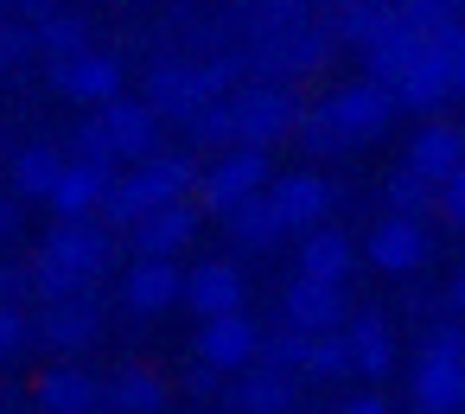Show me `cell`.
I'll use <instances>...</instances> for the list:
<instances>
[{
    "label": "cell",
    "mask_w": 465,
    "mask_h": 414,
    "mask_svg": "<svg viewBox=\"0 0 465 414\" xmlns=\"http://www.w3.org/2000/svg\"><path fill=\"white\" fill-rule=\"evenodd\" d=\"M230 103V128H236V147H255V153H268L281 134H293V122H300V103H293V90L287 84H236V96H223Z\"/></svg>",
    "instance_id": "1"
},
{
    "label": "cell",
    "mask_w": 465,
    "mask_h": 414,
    "mask_svg": "<svg viewBox=\"0 0 465 414\" xmlns=\"http://www.w3.org/2000/svg\"><path fill=\"white\" fill-rule=\"evenodd\" d=\"M268 185V153H255V147H223L217 153V166L211 172H198V211H236L242 198H255Z\"/></svg>",
    "instance_id": "2"
},
{
    "label": "cell",
    "mask_w": 465,
    "mask_h": 414,
    "mask_svg": "<svg viewBox=\"0 0 465 414\" xmlns=\"http://www.w3.org/2000/svg\"><path fill=\"white\" fill-rule=\"evenodd\" d=\"M325 115H331V128H338V141L344 147H357V141H376L382 128H389V115H395V103H389V90L382 84H344L338 96H325Z\"/></svg>",
    "instance_id": "3"
},
{
    "label": "cell",
    "mask_w": 465,
    "mask_h": 414,
    "mask_svg": "<svg viewBox=\"0 0 465 414\" xmlns=\"http://www.w3.org/2000/svg\"><path fill=\"white\" fill-rule=\"evenodd\" d=\"M45 255H52V261H64V268L90 287V281L115 261V236H109L96 217H71V223H58V230L45 236Z\"/></svg>",
    "instance_id": "4"
},
{
    "label": "cell",
    "mask_w": 465,
    "mask_h": 414,
    "mask_svg": "<svg viewBox=\"0 0 465 414\" xmlns=\"http://www.w3.org/2000/svg\"><path fill=\"white\" fill-rule=\"evenodd\" d=\"M26 325L52 350H84V344L103 338V306H96V293H77V300H58V306H39V319H26Z\"/></svg>",
    "instance_id": "5"
},
{
    "label": "cell",
    "mask_w": 465,
    "mask_h": 414,
    "mask_svg": "<svg viewBox=\"0 0 465 414\" xmlns=\"http://www.w3.org/2000/svg\"><path fill=\"white\" fill-rule=\"evenodd\" d=\"M96 128H103V141H109V153L115 160H153V134H160V122L147 115V103L141 96H115V103H103V115H96Z\"/></svg>",
    "instance_id": "6"
},
{
    "label": "cell",
    "mask_w": 465,
    "mask_h": 414,
    "mask_svg": "<svg viewBox=\"0 0 465 414\" xmlns=\"http://www.w3.org/2000/svg\"><path fill=\"white\" fill-rule=\"evenodd\" d=\"M262 198L274 204L281 230H319L325 211H331V185H325L319 172H287V179H274Z\"/></svg>",
    "instance_id": "7"
},
{
    "label": "cell",
    "mask_w": 465,
    "mask_h": 414,
    "mask_svg": "<svg viewBox=\"0 0 465 414\" xmlns=\"http://www.w3.org/2000/svg\"><path fill=\"white\" fill-rule=\"evenodd\" d=\"M192 236H198V204H192V198H185V204H160V211H147V217L128 230V242L141 249V261H173Z\"/></svg>",
    "instance_id": "8"
},
{
    "label": "cell",
    "mask_w": 465,
    "mask_h": 414,
    "mask_svg": "<svg viewBox=\"0 0 465 414\" xmlns=\"http://www.w3.org/2000/svg\"><path fill=\"white\" fill-rule=\"evenodd\" d=\"M179 300H185L198 319L242 312V268H236V261H198V268L179 281Z\"/></svg>",
    "instance_id": "9"
},
{
    "label": "cell",
    "mask_w": 465,
    "mask_h": 414,
    "mask_svg": "<svg viewBox=\"0 0 465 414\" xmlns=\"http://www.w3.org/2000/svg\"><path fill=\"white\" fill-rule=\"evenodd\" d=\"M255 325L242 319V312H223V319H198V363L204 370H249L255 363Z\"/></svg>",
    "instance_id": "10"
},
{
    "label": "cell",
    "mask_w": 465,
    "mask_h": 414,
    "mask_svg": "<svg viewBox=\"0 0 465 414\" xmlns=\"http://www.w3.org/2000/svg\"><path fill=\"white\" fill-rule=\"evenodd\" d=\"M52 90L58 96H71V103H115L122 96V64L109 58V52H84V58H71V64H52Z\"/></svg>",
    "instance_id": "11"
},
{
    "label": "cell",
    "mask_w": 465,
    "mask_h": 414,
    "mask_svg": "<svg viewBox=\"0 0 465 414\" xmlns=\"http://www.w3.org/2000/svg\"><path fill=\"white\" fill-rule=\"evenodd\" d=\"M128 185H134V198H141L147 211L185 204V198L198 192V166H192L185 153H153V160H141V166L128 172Z\"/></svg>",
    "instance_id": "12"
},
{
    "label": "cell",
    "mask_w": 465,
    "mask_h": 414,
    "mask_svg": "<svg viewBox=\"0 0 465 414\" xmlns=\"http://www.w3.org/2000/svg\"><path fill=\"white\" fill-rule=\"evenodd\" d=\"M338 338H344V357H351V370H363V376H389V363H395V331H389V319H382L376 306H363V312H344Z\"/></svg>",
    "instance_id": "13"
},
{
    "label": "cell",
    "mask_w": 465,
    "mask_h": 414,
    "mask_svg": "<svg viewBox=\"0 0 465 414\" xmlns=\"http://www.w3.org/2000/svg\"><path fill=\"white\" fill-rule=\"evenodd\" d=\"M141 103H147V115H153V122H160V115H166V122H192V115L204 109V96H198V71H192V64H179V58L153 64V71H147V96H141Z\"/></svg>",
    "instance_id": "14"
},
{
    "label": "cell",
    "mask_w": 465,
    "mask_h": 414,
    "mask_svg": "<svg viewBox=\"0 0 465 414\" xmlns=\"http://www.w3.org/2000/svg\"><path fill=\"white\" fill-rule=\"evenodd\" d=\"M281 312H287V325H293V331L325 338V331H338V325H344V293L293 274V281H287V293H281Z\"/></svg>",
    "instance_id": "15"
},
{
    "label": "cell",
    "mask_w": 465,
    "mask_h": 414,
    "mask_svg": "<svg viewBox=\"0 0 465 414\" xmlns=\"http://www.w3.org/2000/svg\"><path fill=\"white\" fill-rule=\"evenodd\" d=\"M459 166H465V128L433 122V128L414 134V147H408V172H420L427 185H446Z\"/></svg>",
    "instance_id": "16"
},
{
    "label": "cell",
    "mask_w": 465,
    "mask_h": 414,
    "mask_svg": "<svg viewBox=\"0 0 465 414\" xmlns=\"http://www.w3.org/2000/svg\"><path fill=\"white\" fill-rule=\"evenodd\" d=\"M414 408L420 414H465V363L420 357L414 363Z\"/></svg>",
    "instance_id": "17"
},
{
    "label": "cell",
    "mask_w": 465,
    "mask_h": 414,
    "mask_svg": "<svg viewBox=\"0 0 465 414\" xmlns=\"http://www.w3.org/2000/svg\"><path fill=\"white\" fill-rule=\"evenodd\" d=\"M427 230L420 223H408V217H382L376 230H370V261L376 268H389V274H408V268H420L427 261Z\"/></svg>",
    "instance_id": "18"
},
{
    "label": "cell",
    "mask_w": 465,
    "mask_h": 414,
    "mask_svg": "<svg viewBox=\"0 0 465 414\" xmlns=\"http://www.w3.org/2000/svg\"><path fill=\"white\" fill-rule=\"evenodd\" d=\"M39 408L45 414H90V408H103V382L77 363H52L39 376Z\"/></svg>",
    "instance_id": "19"
},
{
    "label": "cell",
    "mask_w": 465,
    "mask_h": 414,
    "mask_svg": "<svg viewBox=\"0 0 465 414\" xmlns=\"http://www.w3.org/2000/svg\"><path fill=\"white\" fill-rule=\"evenodd\" d=\"M344 274H351V236H344V230H331V223L306 230V236H300V281L338 287Z\"/></svg>",
    "instance_id": "20"
},
{
    "label": "cell",
    "mask_w": 465,
    "mask_h": 414,
    "mask_svg": "<svg viewBox=\"0 0 465 414\" xmlns=\"http://www.w3.org/2000/svg\"><path fill=\"white\" fill-rule=\"evenodd\" d=\"M179 268L173 261H134L128 274H122V300L134 306V312H166L173 300H179Z\"/></svg>",
    "instance_id": "21"
},
{
    "label": "cell",
    "mask_w": 465,
    "mask_h": 414,
    "mask_svg": "<svg viewBox=\"0 0 465 414\" xmlns=\"http://www.w3.org/2000/svg\"><path fill=\"white\" fill-rule=\"evenodd\" d=\"M109 179H115V172H96V166H77V160H64V179H58V192H52V211H58V223H71V217H90V211L103 204Z\"/></svg>",
    "instance_id": "22"
},
{
    "label": "cell",
    "mask_w": 465,
    "mask_h": 414,
    "mask_svg": "<svg viewBox=\"0 0 465 414\" xmlns=\"http://www.w3.org/2000/svg\"><path fill=\"white\" fill-rule=\"evenodd\" d=\"M230 401H236L242 414H287V408H293V376L249 363V370H242V382L230 389Z\"/></svg>",
    "instance_id": "23"
},
{
    "label": "cell",
    "mask_w": 465,
    "mask_h": 414,
    "mask_svg": "<svg viewBox=\"0 0 465 414\" xmlns=\"http://www.w3.org/2000/svg\"><path fill=\"white\" fill-rule=\"evenodd\" d=\"M26 33H33V52H45L52 64H71V58L90 52V26L77 14H39Z\"/></svg>",
    "instance_id": "24"
},
{
    "label": "cell",
    "mask_w": 465,
    "mask_h": 414,
    "mask_svg": "<svg viewBox=\"0 0 465 414\" xmlns=\"http://www.w3.org/2000/svg\"><path fill=\"white\" fill-rule=\"evenodd\" d=\"M103 401L115 414H160L166 408V382L153 370H115V382L103 389Z\"/></svg>",
    "instance_id": "25"
},
{
    "label": "cell",
    "mask_w": 465,
    "mask_h": 414,
    "mask_svg": "<svg viewBox=\"0 0 465 414\" xmlns=\"http://www.w3.org/2000/svg\"><path fill=\"white\" fill-rule=\"evenodd\" d=\"M58 179H64V153H58L52 141H33V147L14 160V185H20L26 198H52Z\"/></svg>",
    "instance_id": "26"
},
{
    "label": "cell",
    "mask_w": 465,
    "mask_h": 414,
    "mask_svg": "<svg viewBox=\"0 0 465 414\" xmlns=\"http://www.w3.org/2000/svg\"><path fill=\"white\" fill-rule=\"evenodd\" d=\"M230 236L242 242V249H274L281 242V217H274V204L255 192V198H242L236 211H230Z\"/></svg>",
    "instance_id": "27"
},
{
    "label": "cell",
    "mask_w": 465,
    "mask_h": 414,
    "mask_svg": "<svg viewBox=\"0 0 465 414\" xmlns=\"http://www.w3.org/2000/svg\"><path fill=\"white\" fill-rule=\"evenodd\" d=\"M338 26H344V39H351V45L376 52V45L395 33V7H382V0H351V7L338 14Z\"/></svg>",
    "instance_id": "28"
},
{
    "label": "cell",
    "mask_w": 465,
    "mask_h": 414,
    "mask_svg": "<svg viewBox=\"0 0 465 414\" xmlns=\"http://www.w3.org/2000/svg\"><path fill=\"white\" fill-rule=\"evenodd\" d=\"M26 287H33V293H39L45 306H58V300H77V293H90V287H84V281H77V274H71L64 261H52L45 249H39V255L26 261Z\"/></svg>",
    "instance_id": "29"
},
{
    "label": "cell",
    "mask_w": 465,
    "mask_h": 414,
    "mask_svg": "<svg viewBox=\"0 0 465 414\" xmlns=\"http://www.w3.org/2000/svg\"><path fill=\"white\" fill-rule=\"evenodd\" d=\"M382 192H389V217H408V223H420L427 204H433V185H427L420 172H408V166H395V172L382 179Z\"/></svg>",
    "instance_id": "30"
},
{
    "label": "cell",
    "mask_w": 465,
    "mask_h": 414,
    "mask_svg": "<svg viewBox=\"0 0 465 414\" xmlns=\"http://www.w3.org/2000/svg\"><path fill=\"white\" fill-rule=\"evenodd\" d=\"M306 331H293V325H274L268 338H255V357H268L262 370H281V376H293V370H306Z\"/></svg>",
    "instance_id": "31"
},
{
    "label": "cell",
    "mask_w": 465,
    "mask_h": 414,
    "mask_svg": "<svg viewBox=\"0 0 465 414\" xmlns=\"http://www.w3.org/2000/svg\"><path fill=\"white\" fill-rule=\"evenodd\" d=\"M96 211H103V230H109V236H115V230H134V223L147 217V204L134 198V185H128V179H109V192H103V204H96Z\"/></svg>",
    "instance_id": "32"
},
{
    "label": "cell",
    "mask_w": 465,
    "mask_h": 414,
    "mask_svg": "<svg viewBox=\"0 0 465 414\" xmlns=\"http://www.w3.org/2000/svg\"><path fill=\"white\" fill-rule=\"evenodd\" d=\"M192 71H198V96H204V103H223V90H236V77H242V58H236V52H223V58L192 64Z\"/></svg>",
    "instance_id": "33"
},
{
    "label": "cell",
    "mask_w": 465,
    "mask_h": 414,
    "mask_svg": "<svg viewBox=\"0 0 465 414\" xmlns=\"http://www.w3.org/2000/svg\"><path fill=\"white\" fill-rule=\"evenodd\" d=\"M185 128H192V141H198V147H236V128H230V103H204V109H198V115L185 122Z\"/></svg>",
    "instance_id": "34"
},
{
    "label": "cell",
    "mask_w": 465,
    "mask_h": 414,
    "mask_svg": "<svg viewBox=\"0 0 465 414\" xmlns=\"http://www.w3.org/2000/svg\"><path fill=\"white\" fill-rule=\"evenodd\" d=\"M300 141L312 147V153H344V141H338V128H331V115H325V103L319 109H300Z\"/></svg>",
    "instance_id": "35"
},
{
    "label": "cell",
    "mask_w": 465,
    "mask_h": 414,
    "mask_svg": "<svg viewBox=\"0 0 465 414\" xmlns=\"http://www.w3.org/2000/svg\"><path fill=\"white\" fill-rule=\"evenodd\" d=\"M306 370H312V376H344V370H351V357H344V338H338V331L312 338V344H306Z\"/></svg>",
    "instance_id": "36"
},
{
    "label": "cell",
    "mask_w": 465,
    "mask_h": 414,
    "mask_svg": "<svg viewBox=\"0 0 465 414\" xmlns=\"http://www.w3.org/2000/svg\"><path fill=\"white\" fill-rule=\"evenodd\" d=\"M26 344H33V325H26V312H20V306H0V363H14Z\"/></svg>",
    "instance_id": "37"
},
{
    "label": "cell",
    "mask_w": 465,
    "mask_h": 414,
    "mask_svg": "<svg viewBox=\"0 0 465 414\" xmlns=\"http://www.w3.org/2000/svg\"><path fill=\"white\" fill-rule=\"evenodd\" d=\"M77 166L115 172V153H109V141H103V128H96V122H84V128H77Z\"/></svg>",
    "instance_id": "38"
},
{
    "label": "cell",
    "mask_w": 465,
    "mask_h": 414,
    "mask_svg": "<svg viewBox=\"0 0 465 414\" xmlns=\"http://www.w3.org/2000/svg\"><path fill=\"white\" fill-rule=\"evenodd\" d=\"M440 58H446V77H452V96L465 90V20H452L440 33Z\"/></svg>",
    "instance_id": "39"
},
{
    "label": "cell",
    "mask_w": 465,
    "mask_h": 414,
    "mask_svg": "<svg viewBox=\"0 0 465 414\" xmlns=\"http://www.w3.org/2000/svg\"><path fill=\"white\" fill-rule=\"evenodd\" d=\"M420 357H452V363H465V325H433L427 344H420Z\"/></svg>",
    "instance_id": "40"
},
{
    "label": "cell",
    "mask_w": 465,
    "mask_h": 414,
    "mask_svg": "<svg viewBox=\"0 0 465 414\" xmlns=\"http://www.w3.org/2000/svg\"><path fill=\"white\" fill-rule=\"evenodd\" d=\"M33 58V33L20 20H0V64H26Z\"/></svg>",
    "instance_id": "41"
},
{
    "label": "cell",
    "mask_w": 465,
    "mask_h": 414,
    "mask_svg": "<svg viewBox=\"0 0 465 414\" xmlns=\"http://www.w3.org/2000/svg\"><path fill=\"white\" fill-rule=\"evenodd\" d=\"M433 198H440V211H446L452 223H465V166H459L446 185H433Z\"/></svg>",
    "instance_id": "42"
},
{
    "label": "cell",
    "mask_w": 465,
    "mask_h": 414,
    "mask_svg": "<svg viewBox=\"0 0 465 414\" xmlns=\"http://www.w3.org/2000/svg\"><path fill=\"white\" fill-rule=\"evenodd\" d=\"M26 287V268L14 261V268H0V306H14V293Z\"/></svg>",
    "instance_id": "43"
},
{
    "label": "cell",
    "mask_w": 465,
    "mask_h": 414,
    "mask_svg": "<svg viewBox=\"0 0 465 414\" xmlns=\"http://www.w3.org/2000/svg\"><path fill=\"white\" fill-rule=\"evenodd\" d=\"M185 389H192V395H211V389H217V370L192 363V370H185Z\"/></svg>",
    "instance_id": "44"
},
{
    "label": "cell",
    "mask_w": 465,
    "mask_h": 414,
    "mask_svg": "<svg viewBox=\"0 0 465 414\" xmlns=\"http://www.w3.org/2000/svg\"><path fill=\"white\" fill-rule=\"evenodd\" d=\"M338 414H389V408H382V401H376V395H357V401H344V408H338Z\"/></svg>",
    "instance_id": "45"
},
{
    "label": "cell",
    "mask_w": 465,
    "mask_h": 414,
    "mask_svg": "<svg viewBox=\"0 0 465 414\" xmlns=\"http://www.w3.org/2000/svg\"><path fill=\"white\" fill-rule=\"evenodd\" d=\"M20 230V204L14 198H0V236H14Z\"/></svg>",
    "instance_id": "46"
},
{
    "label": "cell",
    "mask_w": 465,
    "mask_h": 414,
    "mask_svg": "<svg viewBox=\"0 0 465 414\" xmlns=\"http://www.w3.org/2000/svg\"><path fill=\"white\" fill-rule=\"evenodd\" d=\"M452 306H459V312H465V268H459V274H452Z\"/></svg>",
    "instance_id": "47"
},
{
    "label": "cell",
    "mask_w": 465,
    "mask_h": 414,
    "mask_svg": "<svg viewBox=\"0 0 465 414\" xmlns=\"http://www.w3.org/2000/svg\"><path fill=\"white\" fill-rule=\"evenodd\" d=\"M0 414H7V408H0ZM14 414H20V408H14Z\"/></svg>",
    "instance_id": "48"
}]
</instances>
